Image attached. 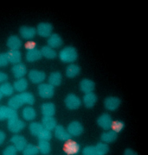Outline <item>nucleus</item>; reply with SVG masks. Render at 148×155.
<instances>
[{
	"mask_svg": "<svg viewBox=\"0 0 148 155\" xmlns=\"http://www.w3.org/2000/svg\"><path fill=\"white\" fill-rule=\"evenodd\" d=\"M29 129L31 134L38 140L49 141L52 138L51 131L45 129L39 122H31L29 125Z\"/></svg>",
	"mask_w": 148,
	"mask_h": 155,
	"instance_id": "1",
	"label": "nucleus"
},
{
	"mask_svg": "<svg viewBox=\"0 0 148 155\" xmlns=\"http://www.w3.org/2000/svg\"><path fill=\"white\" fill-rule=\"evenodd\" d=\"M78 54L76 49L72 46H67L62 48L58 54V57L62 62L73 63L77 59Z\"/></svg>",
	"mask_w": 148,
	"mask_h": 155,
	"instance_id": "2",
	"label": "nucleus"
},
{
	"mask_svg": "<svg viewBox=\"0 0 148 155\" xmlns=\"http://www.w3.org/2000/svg\"><path fill=\"white\" fill-rule=\"evenodd\" d=\"M28 100L25 91L11 97L8 102V106L16 110L24 104L28 105Z\"/></svg>",
	"mask_w": 148,
	"mask_h": 155,
	"instance_id": "3",
	"label": "nucleus"
},
{
	"mask_svg": "<svg viewBox=\"0 0 148 155\" xmlns=\"http://www.w3.org/2000/svg\"><path fill=\"white\" fill-rule=\"evenodd\" d=\"M39 96L42 98L48 99L52 98L54 93V87L48 83H42L38 87Z\"/></svg>",
	"mask_w": 148,
	"mask_h": 155,
	"instance_id": "4",
	"label": "nucleus"
},
{
	"mask_svg": "<svg viewBox=\"0 0 148 155\" xmlns=\"http://www.w3.org/2000/svg\"><path fill=\"white\" fill-rule=\"evenodd\" d=\"M36 29L37 34L40 37L48 38L52 33L53 27L50 23L43 22L38 24Z\"/></svg>",
	"mask_w": 148,
	"mask_h": 155,
	"instance_id": "5",
	"label": "nucleus"
},
{
	"mask_svg": "<svg viewBox=\"0 0 148 155\" xmlns=\"http://www.w3.org/2000/svg\"><path fill=\"white\" fill-rule=\"evenodd\" d=\"M64 103L68 109L73 110L77 109L80 107L81 101L78 96L74 94L71 93L65 98Z\"/></svg>",
	"mask_w": 148,
	"mask_h": 155,
	"instance_id": "6",
	"label": "nucleus"
},
{
	"mask_svg": "<svg viewBox=\"0 0 148 155\" xmlns=\"http://www.w3.org/2000/svg\"><path fill=\"white\" fill-rule=\"evenodd\" d=\"M25 122L18 117L8 120V128L12 133L17 134L22 130L25 127Z\"/></svg>",
	"mask_w": 148,
	"mask_h": 155,
	"instance_id": "7",
	"label": "nucleus"
},
{
	"mask_svg": "<svg viewBox=\"0 0 148 155\" xmlns=\"http://www.w3.org/2000/svg\"><path fill=\"white\" fill-rule=\"evenodd\" d=\"M28 76L29 80L32 83L39 84L45 80L46 75L42 71L32 69L29 72Z\"/></svg>",
	"mask_w": 148,
	"mask_h": 155,
	"instance_id": "8",
	"label": "nucleus"
},
{
	"mask_svg": "<svg viewBox=\"0 0 148 155\" xmlns=\"http://www.w3.org/2000/svg\"><path fill=\"white\" fill-rule=\"evenodd\" d=\"M66 130L71 137H77L82 134L84 127L80 122L75 120L71 122L68 124Z\"/></svg>",
	"mask_w": 148,
	"mask_h": 155,
	"instance_id": "9",
	"label": "nucleus"
},
{
	"mask_svg": "<svg viewBox=\"0 0 148 155\" xmlns=\"http://www.w3.org/2000/svg\"><path fill=\"white\" fill-rule=\"evenodd\" d=\"M113 121L111 116L107 113L102 114L98 117L97 120V123L98 126L106 130H108L111 129Z\"/></svg>",
	"mask_w": 148,
	"mask_h": 155,
	"instance_id": "10",
	"label": "nucleus"
},
{
	"mask_svg": "<svg viewBox=\"0 0 148 155\" xmlns=\"http://www.w3.org/2000/svg\"><path fill=\"white\" fill-rule=\"evenodd\" d=\"M18 117L16 110L8 106L0 107V120H8Z\"/></svg>",
	"mask_w": 148,
	"mask_h": 155,
	"instance_id": "11",
	"label": "nucleus"
},
{
	"mask_svg": "<svg viewBox=\"0 0 148 155\" xmlns=\"http://www.w3.org/2000/svg\"><path fill=\"white\" fill-rule=\"evenodd\" d=\"M19 33L21 38L29 41L32 40L37 34L34 27L28 25H23L19 29Z\"/></svg>",
	"mask_w": 148,
	"mask_h": 155,
	"instance_id": "12",
	"label": "nucleus"
},
{
	"mask_svg": "<svg viewBox=\"0 0 148 155\" xmlns=\"http://www.w3.org/2000/svg\"><path fill=\"white\" fill-rule=\"evenodd\" d=\"M120 103V99L115 96L107 97L104 101V107L110 111H114L117 110L119 107Z\"/></svg>",
	"mask_w": 148,
	"mask_h": 155,
	"instance_id": "13",
	"label": "nucleus"
},
{
	"mask_svg": "<svg viewBox=\"0 0 148 155\" xmlns=\"http://www.w3.org/2000/svg\"><path fill=\"white\" fill-rule=\"evenodd\" d=\"M10 141L18 151H22L27 144L25 138L22 135L15 134L10 139Z\"/></svg>",
	"mask_w": 148,
	"mask_h": 155,
	"instance_id": "14",
	"label": "nucleus"
},
{
	"mask_svg": "<svg viewBox=\"0 0 148 155\" xmlns=\"http://www.w3.org/2000/svg\"><path fill=\"white\" fill-rule=\"evenodd\" d=\"M54 135L58 140L66 142L71 138L68 133L64 127L61 125H57L54 130Z\"/></svg>",
	"mask_w": 148,
	"mask_h": 155,
	"instance_id": "15",
	"label": "nucleus"
},
{
	"mask_svg": "<svg viewBox=\"0 0 148 155\" xmlns=\"http://www.w3.org/2000/svg\"><path fill=\"white\" fill-rule=\"evenodd\" d=\"M42 57L40 49L36 47L27 49L25 54L26 61L30 63L39 60Z\"/></svg>",
	"mask_w": 148,
	"mask_h": 155,
	"instance_id": "16",
	"label": "nucleus"
},
{
	"mask_svg": "<svg viewBox=\"0 0 148 155\" xmlns=\"http://www.w3.org/2000/svg\"><path fill=\"white\" fill-rule=\"evenodd\" d=\"M6 44L10 50H19L22 46V43L18 36L12 35L8 38Z\"/></svg>",
	"mask_w": 148,
	"mask_h": 155,
	"instance_id": "17",
	"label": "nucleus"
},
{
	"mask_svg": "<svg viewBox=\"0 0 148 155\" xmlns=\"http://www.w3.org/2000/svg\"><path fill=\"white\" fill-rule=\"evenodd\" d=\"M11 70L14 77L17 79L24 78L27 71L25 65L21 62L14 64Z\"/></svg>",
	"mask_w": 148,
	"mask_h": 155,
	"instance_id": "18",
	"label": "nucleus"
},
{
	"mask_svg": "<svg viewBox=\"0 0 148 155\" xmlns=\"http://www.w3.org/2000/svg\"><path fill=\"white\" fill-rule=\"evenodd\" d=\"M48 38L47 45L55 49L61 47L63 45V41L58 34L52 33Z\"/></svg>",
	"mask_w": 148,
	"mask_h": 155,
	"instance_id": "19",
	"label": "nucleus"
},
{
	"mask_svg": "<svg viewBox=\"0 0 148 155\" xmlns=\"http://www.w3.org/2000/svg\"><path fill=\"white\" fill-rule=\"evenodd\" d=\"M65 142L64 150L67 154L69 155H74L79 152L80 147L76 142L70 139Z\"/></svg>",
	"mask_w": 148,
	"mask_h": 155,
	"instance_id": "20",
	"label": "nucleus"
},
{
	"mask_svg": "<svg viewBox=\"0 0 148 155\" xmlns=\"http://www.w3.org/2000/svg\"><path fill=\"white\" fill-rule=\"evenodd\" d=\"M81 91L84 94L93 92L95 87V84L92 80L84 78L82 80L79 84Z\"/></svg>",
	"mask_w": 148,
	"mask_h": 155,
	"instance_id": "21",
	"label": "nucleus"
},
{
	"mask_svg": "<svg viewBox=\"0 0 148 155\" xmlns=\"http://www.w3.org/2000/svg\"><path fill=\"white\" fill-rule=\"evenodd\" d=\"M41 110L43 116H53L56 112L55 105L51 102H46L42 104Z\"/></svg>",
	"mask_w": 148,
	"mask_h": 155,
	"instance_id": "22",
	"label": "nucleus"
},
{
	"mask_svg": "<svg viewBox=\"0 0 148 155\" xmlns=\"http://www.w3.org/2000/svg\"><path fill=\"white\" fill-rule=\"evenodd\" d=\"M9 63L13 65L21 62L22 55L19 50H9L6 52Z\"/></svg>",
	"mask_w": 148,
	"mask_h": 155,
	"instance_id": "23",
	"label": "nucleus"
},
{
	"mask_svg": "<svg viewBox=\"0 0 148 155\" xmlns=\"http://www.w3.org/2000/svg\"><path fill=\"white\" fill-rule=\"evenodd\" d=\"M97 95L93 92L85 94L83 101L85 106L88 108H92L97 101Z\"/></svg>",
	"mask_w": 148,
	"mask_h": 155,
	"instance_id": "24",
	"label": "nucleus"
},
{
	"mask_svg": "<svg viewBox=\"0 0 148 155\" xmlns=\"http://www.w3.org/2000/svg\"><path fill=\"white\" fill-rule=\"evenodd\" d=\"M41 123L45 129L51 131L57 125V121L53 116H43Z\"/></svg>",
	"mask_w": 148,
	"mask_h": 155,
	"instance_id": "25",
	"label": "nucleus"
},
{
	"mask_svg": "<svg viewBox=\"0 0 148 155\" xmlns=\"http://www.w3.org/2000/svg\"><path fill=\"white\" fill-rule=\"evenodd\" d=\"M22 115L25 120L28 121H31L35 118L36 112L33 107L28 105L22 109Z\"/></svg>",
	"mask_w": 148,
	"mask_h": 155,
	"instance_id": "26",
	"label": "nucleus"
},
{
	"mask_svg": "<svg viewBox=\"0 0 148 155\" xmlns=\"http://www.w3.org/2000/svg\"><path fill=\"white\" fill-rule=\"evenodd\" d=\"M81 70V68L78 65L73 63L70 64L66 69L65 74L69 78H73L80 74Z\"/></svg>",
	"mask_w": 148,
	"mask_h": 155,
	"instance_id": "27",
	"label": "nucleus"
},
{
	"mask_svg": "<svg viewBox=\"0 0 148 155\" xmlns=\"http://www.w3.org/2000/svg\"><path fill=\"white\" fill-rule=\"evenodd\" d=\"M117 133L112 130H107L100 135V139L102 142L107 144L115 141L117 137Z\"/></svg>",
	"mask_w": 148,
	"mask_h": 155,
	"instance_id": "28",
	"label": "nucleus"
},
{
	"mask_svg": "<svg viewBox=\"0 0 148 155\" xmlns=\"http://www.w3.org/2000/svg\"><path fill=\"white\" fill-rule=\"evenodd\" d=\"M13 86L15 91L21 93L26 91L28 86V82L26 79L23 78L17 79Z\"/></svg>",
	"mask_w": 148,
	"mask_h": 155,
	"instance_id": "29",
	"label": "nucleus"
},
{
	"mask_svg": "<svg viewBox=\"0 0 148 155\" xmlns=\"http://www.w3.org/2000/svg\"><path fill=\"white\" fill-rule=\"evenodd\" d=\"M62 75L61 73L58 71L51 72L48 77V82L50 84L54 87L59 86L62 82Z\"/></svg>",
	"mask_w": 148,
	"mask_h": 155,
	"instance_id": "30",
	"label": "nucleus"
},
{
	"mask_svg": "<svg viewBox=\"0 0 148 155\" xmlns=\"http://www.w3.org/2000/svg\"><path fill=\"white\" fill-rule=\"evenodd\" d=\"M42 57L48 59H53L57 56L55 49L48 45L42 46L40 49Z\"/></svg>",
	"mask_w": 148,
	"mask_h": 155,
	"instance_id": "31",
	"label": "nucleus"
},
{
	"mask_svg": "<svg viewBox=\"0 0 148 155\" xmlns=\"http://www.w3.org/2000/svg\"><path fill=\"white\" fill-rule=\"evenodd\" d=\"M37 146L39 153L42 155H48L51 152V147L49 141L38 140Z\"/></svg>",
	"mask_w": 148,
	"mask_h": 155,
	"instance_id": "32",
	"label": "nucleus"
},
{
	"mask_svg": "<svg viewBox=\"0 0 148 155\" xmlns=\"http://www.w3.org/2000/svg\"><path fill=\"white\" fill-rule=\"evenodd\" d=\"M0 89L3 96L8 97L12 96L15 91L13 85L7 81L1 84Z\"/></svg>",
	"mask_w": 148,
	"mask_h": 155,
	"instance_id": "33",
	"label": "nucleus"
},
{
	"mask_svg": "<svg viewBox=\"0 0 148 155\" xmlns=\"http://www.w3.org/2000/svg\"><path fill=\"white\" fill-rule=\"evenodd\" d=\"M96 155H106L109 150V147L107 143L101 142L94 146Z\"/></svg>",
	"mask_w": 148,
	"mask_h": 155,
	"instance_id": "34",
	"label": "nucleus"
},
{
	"mask_svg": "<svg viewBox=\"0 0 148 155\" xmlns=\"http://www.w3.org/2000/svg\"><path fill=\"white\" fill-rule=\"evenodd\" d=\"M22 151L23 155H37L39 153L37 146L31 143L27 144Z\"/></svg>",
	"mask_w": 148,
	"mask_h": 155,
	"instance_id": "35",
	"label": "nucleus"
},
{
	"mask_svg": "<svg viewBox=\"0 0 148 155\" xmlns=\"http://www.w3.org/2000/svg\"><path fill=\"white\" fill-rule=\"evenodd\" d=\"M124 127V124L122 121L116 120H113L111 129L118 134L123 130Z\"/></svg>",
	"mask_w": 148,
	"mask_h": 155,
	"instance_id": "36",
	"label": "nucleus"
},
{
	"mask_svg": "<svg viewBox=\"0 0 148 155\" xmlns=\"http://www.w3.org/2000/svg\"><path fill=\"white\" fill-rule=\"evenodd\" d=\"M17 150L13 145L7 146L3 150L2 155H16Z\"/></svg>",
	"mask_w": 148,
	"mask_h": 155,
	"instance_id": "37",
	"label": "nucleus"
},
{
	"mask_svg": "<svg viewBox=\"0 0 148 155\" xmlns=\"http://www.w3.org/2000/svg\"><path fill=\"white\" fill-rule=\"evenodd\" d=\"M83 155H96L94 146L89 145L85 147L82 150Z\"/></svg>",
	"mask_w": 148,
	"mask_h": 155,
	"instance_id": "38",
	"label": "nucleus"
},
{
	"mask_svg": "<svg viewBox=\"0 0 148 155\" xmlns=\"http://www.w3.org/2000/svg\"><path fill=\"white\" fill-rule=\"evenodd\" d=\"M9 63L6 53H0V68L6 67Z\"/></svg>",
	"mask_w": 148,
	"mask_h": 155,
	"instance_id": "39",
	"label": "nucleus"
},
{
	"mask_svg": "<svg viewBox=\"0 0 148 155\" xmlns=\"http://www.w3.org/2000/svg\"><path fill=\"white\" fill-rule=\"evenodd\" d=\"M8 79V76L5 73L0 71V83L6 82Z\"/></svg>",
	"mask_w": 148,
	"mask_h": 155,
	"instance_id": "40",
	"label": "nucleus"
},
{
	"mask_svg": "<svg viewBox=\"0 0 148 155\" xmlns=\"http://www.w3.org/2000/svg\"><path fill=\"white\" fill-rule=\"evenodd\" d=\"M123 155H138L134 150L130 148H127L124 151Z\"/></svg>",
	"mask_w": 148,
	"mask_h": 155,
	"instance_id": "41",
	"label": "nucleus"
},
{
	"mask_svg": "<svg viewBox=\"0 0 148 155\" xmlns=\"http://www.w3.org/2000/svg\"><path fill=\"white\" fill-rule=\"evenodd\" d=\"M5 137L6 136L5 133L0 130V145L3 143Z\"/></svg>",
	"mask_w": 148,
	"mask_h": 155,
	"instance_id": "42",
	"label": "nucleus"
},
{
	"mask_svg": "<svg viewBox=\"0 0 148 155\" xmlns=\"http://www.w3.org/2000/svg\"><path fill=\"white\" fill-rule=\"evenodd\" d=\"M3 96L1 93L0 89V99L2 98Z\"/></svg>",
	"mask_w": 148,
	"mask_h": 155,
	"instance_id": "43",
	"label": "nucleus"
}]
</instances>
